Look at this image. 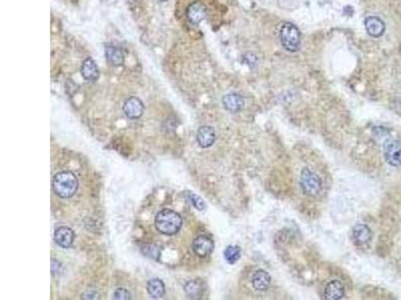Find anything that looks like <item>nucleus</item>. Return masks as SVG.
I'll return each mask as SVG.
<instances>
[{
  "label": "nucleus",
  "mask_w": 401,
  "mask_h": 300,
  "mask_svg": "<svg viewBox=\"0 0 401 300\" xmlns=\"http://www.w3.org/2000/svg\"><path fill=\"white\" fill-rule=\"evenodd\" d=\"M160 1H163V2H165V1H169V0H160Z\"/></svg>",
  "instance_id": "25"
},
{
  "label": "nucleus",
  "mask_w": 401,
  "mask_h": 300,
  "mask_svg": "<svg viewBox=\"0 0 401 300\" xmlns=\"http://www.w3.org/2000/svg\"><path fill=\"white\" fill-rule=\"evenodd\" d=\"M55 240L60 247L68 248L74 241V233L69 227H58L55 232Z\"/></svg>",
  "instance_id": "10"
},
{
  "label": "nucleus",
  "mask_w": 401,
  "mask_h": 300,
  "mask_svg": "<svg viewBox=\"0 0 401 300\" xmlns=\"http://www.w3.org/2000/svg\"><path fill=\"white\" fill-rule=\"evenodd\" d=\"M155 225L162 234L172 236L180 231L183 225V219L179 213L173 210L163 209L157 214Z\"/></svg>",
  "instance_id": "1"
},
{
  "label": "nucleus",
  "mask_w": 401,
  "mask_h": 300,
  "mask_svg": "<svg viewBox=\"0 0 401 300\" xmlns=\"http://www.w3.org/2000/svg\"><path fill=\"white\" fill-rule=\"evenodd\" d=\"M384 158L388 164L394 167L401 166V141L390 139L383 146Z\"/></svg>",
  "instance_id": "5"
},
{
  "label": "nucleus",
  "mask_w": 401,
  "mask_h": 300,
  "mask_svg": "<svg viewBox=\"0 0 401 300\" xmlns=\"http://www.w3.org/2000/svg\"><path fill=\"white\" fill-rule=\"evenodd\" d=\"M144 253H145L146 255H148L149 257L155 258V259H158V257H159V255H160L159 249H158L155 245L146 246L145 249H144Z\"/></svg>",
  "instance_id": "22"
},
{
  "label": "nucleus",
  "mask_w": 401,
  "mask_h": 300,
  "mask_svg": "<svg viewBox=\"0 0 401 300\" xmlns=\"http://www.w3.org/2000/svg\"><path fill=\"white\" fill-rule=\"evenodd\" d=\"M364 25L368 34L375 38L382 36L385 31L384 22L377 16H368L364 21Z\"/></svg>",
  "instance_id": "8"
},
{
  "label": "nucleus",
  "mask_w": 401,
  "mask_h": 300,
  "mask_svg": "<svg viewBox=\"0 0 401 300\" xmlns=\"http://www.w3.org/2000/svg\"><path fill=\"white\" fill-rule=\"evenodd\" d=\"M188 197L190 199V201L192 202V204L198 209V210H204L206 208V203L204 200L197 194L194 193H188Z\"/></svg>",
  "instance_id": "21"
},
{
  "label": "nucleus",
  "mask_w": 401,
  "mask_h": 300,
  "mask_svg": "<svg viewBox=\"0 0 401 300\" xmlns=\"http://www.w3.org/2000/svg\"><path fill=\"white\" fill-rule=\"evenodd\" d=\"M81 75L86 81H96L100 77V70L92 58H86L81 65Z\"/></svg>",
  "instance_id": "16"
},
{
  "label": "nucleus",
  "mask_w": 401,
  "mask_h": 300,
  "mask_svg": "<svg viewBox=\"0 0 401 300\" xmlns=\"http://www.w3.org/2000/svg\"><path fill=\"white\" fill-rule=\"evenodd\" d=\"M123 112L130 119H137L144 113V103L138 97L128 98L123 104Z\"/></svg>",
  "instance_id": "7"
},
{
  "label": "nucleus",
  "mask_w": 401,
  "mask_h": 300,
  "mask_svg": "<svg viewBox=\"0 0 401 300\" xmlns=\"http://www.w3.org/2000/svg\"><path fill=\"white\" fill-rule=\"evenodd\" d=\"M147 289L149 294L153 298H162L165 294V284L159 278H153L149 280L147 284Z\"/></svg>",
  "instance_id": "18"
},
{
  "label": "nucleus",
  "mask_w": 401,
  "mask_h": 300,
  "mask_svg": "<svg viewBox=\"0 0 401 300\" xmlns=\"http://www.w3.org/2000/svg\"><path fill=\"white\" fill-rule=\"evenodd\" d=\"M53 188L57 195L61 198H69L75 194L78 188V180L70 171H62L55 175Z\"/></svg>",
  "instance_id": "2"
},
{
  "label": "nucleus",
  "mask_w": 401,
  "mask_h": 300,
  "mask_svg": "<svg viewBox=\"0 0 401 300\" xmlns=\"http://www.w3.org/2000/svg\"><path fill=\"white\" fill-rule=\"evenodd\" d=\"M300 185L303 192L311 197L317 196L322 190V181L318 174L307 167L301 171Z\"/></svg>",
  "instance_id": "4"
},
{
  "label": "nucleus",
  "mask_w": 401,
  "mask_h": 300,
  "mask_svg": "<svg viewBox=\"0 0 401 300\" xmlns=\"http://www.w3.org/2000/svg\"><path fill=\"white\" fill-rule=\"evenodd\" d=\"M207 8L202 2H194L187 8V17L193 24H199L205 19Z\"/></svg>",
  "instance_id": "9"
},
{
  "label": "nucleus",
  "mask_w": 401,
  "mask_h": 300,
  "mask_svg": "<svg viewBox=\"0 0 401 300\" xmlns=\"http://www.w3.org/2000/svg\"><path fill=\"white\" fill-rule=\"evenodd\" d=\"M192 248L194 252L201 258L209 256L214 250V242L207 235H200L193 241Z\"/></svg>",
  "instance_id": "6"
},
{
  "label": "nucleus",
  "mask_w": 401,
  "mask_h": 300,
  "mask_svg": "<svg viewBox=\"0 0 401 300\" xmlns=\"http://www.w3.org/2000/svg\"><path fill=\"white\" fill-rule=\"evenodd\" d=\"M185 291L190 298H193V299L200 298L204 292L203 282L199 279L191 280L185 285Z\"/></svg>",
  "instance_id": "19"
},
{
  "label": "nucleus",
  "mask_w": 401,
  "mask_h": 300,
  "mask_svg": "<svg viewBox=\"0 0 401 300\" xmlns=\"http://www.w3.org/2000/svg\"><path fill=\"white\" fill-rule=\"evenodd\" d=\"M280 40L287 51H298L301 44V34L298 27L291 22L283 23L280 29Z\"/></svg>",
  "instance_id": "3"
},
{
  "label": "nucleus",
  "mask_w": 401,
  "mask_h": 300,
  "mask_svg": "<svg viewBox=\"0 0 401 300\" xmlns=\"http://www.w3.org/2000/svg\"><path fill=\"white\" fill-rule=\"evenodd\" d=\"M372 237L371 229L366 224H357L353 228V240L358 246L367 244Z\"/></svg>",
  "instance_id": "13"
},
{
  "label": "nucleus",
  "mask_w": 401,
  "mask_h": 300,
  "mask_svg": "<svg viewBox=\"0 0 401 300\" xmlns=\"http://www.w3.org/2000/svg\"><path fill=\"white\" fill-rule=\"evenodd\" d=\"M106 57L108 62L113 66H120L123 64L124 56L122 50L114 44H109L106 47Z\"/></svg>",
  "instance_id": "17"
},
{
  "label": "nucleus",
  "mask_w": 401,
  "mask_h": 300,
  "mask_svg": "<svg viewBox=\"0 0 401 300\" xmlns=\"http://www.w3.org/2000/svg\"><path fill=\"white\" fill-rule=\"evenodd\" d=\"M345 295L344 285L339 280L330 281L324 290V299L326 300H338Z\"/></svg>",
  "instance_id": "14"
},
{
  "label": "nucleus",
  "mask_w": 401,
  "mask_h": 300,
  "mask_svg": "<svg viewBox=\"0 0 401 300\" xmlns=\"http://www.w3.org/2000/svg\"><path fill=\"white\" fill-rule=\"evenodd\" d=\"M223 104L230 112L240 111L245 104L244 98L238 93H229L223 97Z\"/></svg>",
  "instance_id": "11"
},
{
  "label": "nucleus",
  "mask_w": 401,
  "mask_h": 300,
  "mask_svg": "<svg viewBox=\"0 0 401 300\" xmlns=\"http://www.w3.org/2000/svg\"><path fill=\"white\" fill-rule=\"evenodd\" d=\"M114 298L115 299H130V293L125 289V288H117L115 292H114Z\"/></svg>",
  "instance_id": "23"
},
{
  "label": "nucleus",
  "mask_w": 401,
  "mask_h": 300,
  "mask_svg": "<svg viewBox=\"0 0 401 300\" xmlns=\"http://www.w3.org/2000/svg\"><path fill=\"white\" fill-rule=\"evenodd\" d=\"M224 257L228 263L230 264L236 263L241 257V248L237 245L228 246L224 251Z\"/></svg>",
  "instance_id": "20"
},
{
  "label": "nucleus",
  "mask_w": 401,
  "mask_h": 300,
  "mask_svg": "<svg viewBox=\"0 0 401 300\" xmlns=\"http://www.w3.org/2000/svg\"><path fill=\"white\" fill-rule=\"evenodd\" d=\"M252 285L258 291H266L268 290L271 285V276L270 274L263 270H257L252 277Z\"/></svg>",
  "instance_id": "12"
},
{
  "label": "nucleus",
  "mask_w": 401,
  "mask_h": 300,
  "mask_svg": "<svg viewBox=\"0 0 401 300\" xmlns=\"http://www.w3.org/2000/svg\"><path fill=\"white\" fill-rule=\"evenodd\" d=\"M197 140L201 147L208 148L216 141V132L211 126H202L197 132Z\"/></svg>",
  "instance_id": "15"
},
{
  "label": "nucleus",
  "mask_w": 401,
  "mask_h": 300,
  "mask_svg": "<svg viewBox=\"0 0 401 300\" xmlns=\"http://www.w3.org/2000/svg\"><path fill=\"white\" fill-rule=\"evenodd\" d=\"M59 267H60L59 262H58L57 260H56V259H53V260H52V271H53V273L57 272L58 269H59Z\"/></svg>",
  "instance_id": "24"
}]
</instances>
